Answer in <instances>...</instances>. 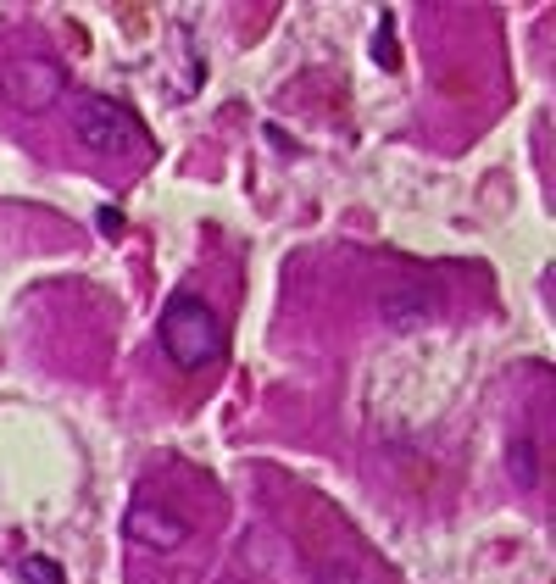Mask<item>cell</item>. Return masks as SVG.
I'll return each mask as SVG.
<instances>
[{
	"instance_id": "obj_7",
	"label": "cell",
	"mask_w": 556,
	"mask_h": 584,
	"mask_svg": "<svg viewBox=\"0 0 556 584\" xmlns=\"http://www.w3.org/2000/svg\"><path fill=\"white\" fill-rule=\"evenodd\" d=\"M100 234H106V240H122V212H117V206H100Z\"/></svg>"
},
{
	"instance_id": "obj_6",
	"label": "cell",
	"mask_w": 556,
	"mask_h": 584,
	"mask_svg": "<svg viewBox=\"0 0 556 584\" xmlns=\"http://www.w3.org/2000/svg\"><path fill=\"white\" fill-rule=\"evenodd\" d=\"M373 61H379V67H401V45H395L389 28H379V39H373Z\"/></svg>"
},
{
	"instance_id": "obj_2",
	"label": "cell",
	"mask_w": 556,
	"mask_h": 584,
	"mask_svg": "<svg viewBox=\"0 0 556 584\" xmlns=\"http://www.w3.org/2000/svg\"><path fill=\"white\" fill-rule=\"evenodd\" d=\"M73 129L100 156H122V151H134V145H139V122L122 112L112 95H78L73 100Z\"/></svg>"
},
{
	"instance_id": "obj_5",
	"label": "cell",
	"mask_w": 556,
	"mask_h": 584,
	"mask_svg": "<svg viewBox=\"0 0 556 584\" xmlns=\"http://www.w3.org/2000/svg\"><path fill=\"white\" fill-rule=\"evenodd\" d=\"M17 568H23V584H67L61 562H51V556H23Z\"/></svg>"
},
{
	"instance_id": "obj_3",
	"label": "cell",
	"mask_w": 556,
	"mask_h": 584,
	"mask_svg": "<svg viewBox=\"0 0 556 584\" xmlns=\"http://www.w3.org/2000/svg\"><path fill=\"white\" fill-rule=\"evenodd\" d=\"M0 83H6V95H12L23 112H45V107H56V100H61V90H67V78H61V67H56L51 56H23V61H12Z\"/></svg>"
},
{
	"instance_id": "obj_4",
	"label": "cell",
	"mask_w": 556,
	"mask_h": 584,
	"mask_svg": "<svg viewBox=\"0 0 556 584\" xmlns=\"http://www.w3.org/2000/svg\"><path fill=\"white\" fill-rule=\"evenodd\" d=\"M122 534L145 551H178L190 540V524L173 512V507H156V501H134L129 517H122Z\"/></svg>"
},
{
	"instance_id": "obj_1",
	"label": "cell",
	"mask_w": 556,
	"mask_h": 584,
	"mask_svg": "<svg viewBox=\"0 0 556 584\" xmlns=\"http://www.w3.org/2000/svg\"><path fill=\"white\" fill-rule=\"evenodd\" d=\"M161 345H168V357L184 373H195L206 362H217V351H223V318L200 296H173L168 312H161Z\"/></svg>"
}]
</instances>
